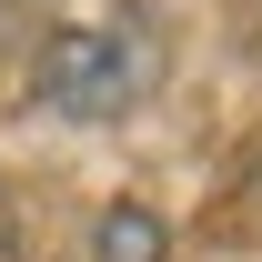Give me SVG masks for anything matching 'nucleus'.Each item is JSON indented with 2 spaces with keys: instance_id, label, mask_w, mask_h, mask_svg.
<instances>
[{
  "instance_id": "f257e3e1",
  "label": "nucleus",
  "mask_w": 262,
  "mask_h": 262,
  "mask_svg": "<svg viewBox=\"0 0 262 262\" xmlns=\"http://www.w3.org/2000/svg\"><path fill=\"white\" fill-rule=\"evenodd\" d=\"M162 71H171V40H162V20L141 0H81V10H61L31 40V101L51 121H71V131L131 121L162 91Z\"/></svg>"
},
{
  "instance_id": "f03ea898",
  "label": "nucleus",
  "mask_w": 262,
  "mask_h": 262,
  "mask_svg": "<svg viewBox=\"0 0 262 262\" xmlns=\"http://www.w3.org/2000/svg\"><path fill=\"white\" fill-rule=\"evenodd\" d=\"M81 262H171V222H162L141 192H121V202H101V222H91V242H81Z\"/></svg>"
},
{
  "instance_id": "7ed1b4c3",
  "label": "nucleus",
  "mask_w": 262,
  "mask_h": 262,
  "mask_svg": "<svg viewBox=\"0 0 262 262\" xmlns=\"http://www.w3.org/2000/svg\"><path fill=\"white\" fill-rule=\"evenodd\" d=\"M0 262H20V202H10V182H0Z\"/></svg>"
},
{
  "instance_id": "20e7f679",
  "label": "nucleus",
  "mask_w": 262,
  "mask_h": 262,
  "mask_svg": "<svg viewBox=\"0 0 262 262\" xmlns=\"http://www.w3.org/2000/svg\"><path fill=\"white\" fill-rule=\"evenodd\" d=\"M242 40H252V51H262V0H242Z\"/></svg>"
}]
</instances>
